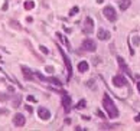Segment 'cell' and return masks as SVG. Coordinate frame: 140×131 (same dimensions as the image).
Listing matches in <instances>:
<instances>
[{
    "label": "cell",
    "instance_id": "cell-1",
    "mask_svg": "<svg viewBox=\"0 0 140 131\" xmlns=\"http://www.w3.org/2000/svg\"><path fill=\"white\" fill-rule=\"evenodd\" d=\"M103 107H104V109L107 111L108 117H110L111 120H114V118L118 117V109H117V107L114 105V101L110 98L108 94H104V97H103Z\"/></svg>",
    "mask_w": 140,
    "mask_h": 131
},
{
    "label": "cell",
    "instance_id": "cell-2",
    "mask_svg": "<svg viewBox=\"0 0 140 131\" xmlns=\"http://www.w3.org/2000/svg\"><path fill=\"white\" fill-rule=\"evenodd\" d=\"M95 52L97 51V45H95V42L92 39H85V40H82V43H81V49L78 51V53L80 52Z\"/></svg>",
    "mask_w": 140,
    "mask_h": 131
},
{
    "label": "cell",
    "instance_id": "cell-3",
    "mask_svg": "<svg viewBox=\"0 0 140 131\" xmlns=\"http://www.w3.org/2000/svg\"><path fill=\"white\" fill-rule=\"evenodd\" d=\"M103 15L110 20V22H114L116 19H117V13H116L114 7L113 6H107V7L103 9Z\"/></svg>",
    "mask_w": 140,
    "mask_h": 131
},
{
    "label": "cell",
    "instance_id": "cell-4",
    "mask_svg": "<svg viewBox=\"0 0 140 131\" xmlns=\"http://www.w3.org/2000/svg\"><path fill=\"white\" fill-rule=\"evenodd\" d=\"M58 49H59V52H61V55H62V58H64V62H65V66H66V69H68V81L71 79V77H72V66H71V61H69V58L66 56V53L61 49V48L58 46Z\"/></svg>",
    "mask_w": 140,
    "mask_h": 131
},
{
    "label": "cell",
    "instance_id": "cell-5",
    "mask_svg": "<svg viewBox=\"0 0 140 131\" xmlns=\"http://www.w3.org/2000/svg\"><path fill=\"white\" fill-rule=\"evenodd\" d=\"M113 84H114L116 87L121 88V87L129 85V81L126 79V77H123V75H116V77H113Z\"/></svg>",
    "mask_w": 140,
    "mask_h": 131
},
{
    "label": "cell",
    "instance_id": "cell-6",
    "mask_svg": "<svg viewBox=\"0 0 140 131\" xmlns=\"http://www.w3.org/2000/svg\"><path fill=\"white\" fill-rule=\"evenodd\" d=\"M38 115H39L41 120H45V121H48L49 118H51V113H49V109L45 108V107H39V108H38Z\"/></svg>",
    "mask_w": 140,
    "mask_h": 131
},
{
    "label": "cell",
    "instance_id": "cell-7",
    "mask_svg": "<svg viewBox=\"0 0 140 131\" xmlns=\"http://www.w3.org/2000/svg\"><path fill=\"white\" fill-rule=\"evenodd\" d=\"M92 29H94V22L91 17H87L84 22V33L90 35V33H92Z\"/></svg>",
    "mask_w": 140,
    "mask_h": 131
},
{
    "label": "cell",
    "instance_id": "cell-8",
    "mask_svg": "<svg viewBox=\"0 0 140 131\" xmlns=\"http://www.w3.org/2000/svg\"><path fill=\"white\" fill-rule=\"evenodd\" d=\"M25 117L22 115L20 113L15 114V117H13V124H15V127H23L25 125Z\"/></svg>",
    "mask_w": 140,
    "mask_h": 131
},
{
    "label": "cell",
    "instance_id": "cell-9",
    "mask_svg": "<svg viewBox=\"0 0 140 131\" xmlns=\"http://www.w3.org/2000/svg\"><path fill=\"white\" fill-rule=\"evenodd\" d=\"M20 69H22V73H23V78L26 81H33V72L28 68V66H20Z\"/></svg>",
    "mask_w": 140,
    "mask_h": 131
},
{
    "label": "cell",
    "instance_id": "cell-10",
    "mask_svg": "<svg viewBox=\"0 0 140 131\" xmlns=\"http://www.w3.org/2000/svg\"><path fill=\"white\" fill-rule=\"evenodd\" d=\"M97 36H98L100 40H110L111 35H110V32H108V30H106V29H100L98 33H97Z\"/></svg>",
    "mask_w": 140,
    "mask_h": 131
},
{
    "label": "cell",
    "instance_id": "cell-11",
    "mask_svg": "<svg viewBox=\"0 0 140 131\" xmlns=\"http://www.w3.org/2000/svg\"><path fill=\"white\" fill-rule=\"evenodd\" d=\"M62 94H64V98H62V104H64V108H65V111L68 113L71 109V98L68 97V95L65 94V92L62 91Z\"/></svg>",
    "mask_w": 140,
    "mask_h": 131
},
{
    "label": "cell",
    "instance_id": "cell-12",
    "mask_svg": "<svg viewBox=\"0 0 140 131\" xmlns=\"http://www.w3.org/2000/svg\"><path fill=\"white\" fill-rule=\"evenodd\" d=\"M88 68H90V65H88V62H85V61H81L80 63H78V71L81 73H84V72H87L88 71Z\"/></svg>",
    "mask_w": 140,
    "mask_h": 131
},
{
    "label": "cell",
    "instance_id": "cell-13",
    "mask_svg": "<svg viewBox=\"0 0 140 131\" xmlns=\"http://www.w3.org/2000/svg\"><path fill=\"white\" fill-rule=\"evenodd\" d=\"M9 26L13 27L15 30H22V25H20L16 19H10V20H9Z\"/></svg>",
    "mask_w": 140,
    "mask_h": 131
},
{
    "label": "cell",
    "instance_id": "cell-14",
    "mask_svg": "<svg viewBox=\"0 0 140 131\" xmlns=\"http://www.w3.org/2000/svg\"><path fill=\"white\" fill-rule=\"evenodd\" d=\"M130 4H132V0H121L118 6H120V9H121V10H126V9L130 7Z\"/></svg>",
    "mask_w": 140,
    "mask_h": 131
},
{
    "label": "cell",
    "instance_id": "cell-15",
    "mask_svg": "<svg viewBox=\"0 0 140 131\" xmlns=\"http://www.w3.org/2000/svg\"><path fill=\"white\" fill-rule=\"evenodd\" d=\"M23 7H25L26 10H32V9L35 7V2H33V0H26L25 3H23Z\"/></svg>",
    "mask_w": 140,
    "mask_h": 131
},
{
    "label": "cell",
    "instance_id": "cell-16",
    "mask_svg": "<svg viewBox=\"0 0 140 131\" xmlns=\"http://www.w3.org/2000/svg\"><path fill=\"white\" fill-rule=\"evenodd\" d=\"M117 61H118V63H120V68H121L123 71H126V72H127V75L130 77V71H129V68H127V65L124 63V61H123L121 58H117Z\"/></svg>",
    "mask_w": 140,
    "mask_h": 131
},
{
    "label": "cell",
    "instance_id": "cell-17",
    "mask_svg": "<svg viewBox=\"0 0 140 131\" xmlns=\"http://www.w3.org/2000/svg\"><path fill=\"white\" fill-rule=\"evenodd\" d=\"M45 81H51L52 84H55V85H58V87H61V81H59L58 78H46Z\"/></svg>",
    "mask_w": 140,
    "mask_h": 131
},
{
    "label": "cell",
    "instance_id": "cell-18",
    "mask_svg": "<svg viewBox=\"0 0 140 131\" xmlns=\"http://www.w3.org/2000/svg\"><path fill=\"white\" fill-rule=\"evenodd\" d=\"M45 71H46L48 73H54V71L55 69H54V66L52 65H48V66H45Z\"/></svg>",
    "mask_w": 140,
    "mask_h": 131
},
{
    "label": "cell",
    "instance_id": "cell-19",
    "mask_svg": "<svg viewBox=\"0 0 140 131\" xmlns=\"http://www.w3.org/2000/svg\"><path fill=\"white\" fill-rule=\"evenodd\" d=\"M19 104H20V97H16L15 101H13V107H15V108H18Z\"/></svg>",
    "mask_w": 140,
    "mask_h": 131
},
{
    "label": "cell",
    "instance_id": "cell-20",
    "mask_svg": "<svg viewBox=\"0 0 140 131\" xmlns=\"http://www.w3.org/2000/svg\"><path fill=\"white\" fill-rule=\"evenodd\" d=\"M80 12V7H74V9H71V12H69V16H74L75 13H78Z\"/></svg>",
    "mask_w": 140,
    "mask_h": 131
},
{
    "label": "cell",
    "instance_id": "cell-21",
    "mask_svg": "<svg viewBox=\"0 0 140 131\" xmlns=\"http://www.w3.org/2000/svg\"><path fill=\"white\" fill-rule=\"evenodd\" d=\"M7 99H9V97H7V95H6V94H2V92H0V101H7Z\"/></svg>",
    "mask_w": 140,
    "mask_h": 131
},
{
    "label": "cell",
    "instance_id": "cell-22",
    "mask_svg": "<svg viewBox=\"0 0 140 131\" xmlns=\"http://www.w3.org/2000/svg\"><path fill=\"white\" fill-rule=\"evenodd\" d=\"M41 51H42V53H45V55H48V53H49L48 48H45L43 45H41Z\"/></svg>",
    "mask_w": 140,
    "mask_h": 131
},
{
    "label": "cell",
    "instance_id": "cell-23",
    "mask_svg": "<svg viewBox=\"0 0 140 131\" xmlns=\"http://www.w3.org/2000/svg\"><path fill=\"white\" fill-rule=\"evenodd\" d=\"M77 107H78V108H84V107H85V101H84V99H82V101H80Z\"/></svg>",
    "mask_w": 140,
    "mask_h": 131
},
{
    "label": "cell",
    "instance_id": "cell-24",
    "mask_svg": "<svg viewBox=\"0 0 140 131\" xmlns=\"http://www.w3.org/2000/svg\"><path fill=\"white\" fill-rule=\"evenodd\" d=\"M28 101H29V102H36V99H35L33 95H28Z\"/></svg>",
    "mask_w": 140,
    "mask_h": 131
},
{
    "label": "cell",
    "instance_id": "cell-25",
    "mask_svg": "<svg viewBox=\"0 0 140 131\" xmlns=\"http://www.w3.org/2000/svg\"><path fill=\"white\" fill-rule=\"evenodd\" d=\"M133 40H134V42H133L134 45H139V43H140V39H139L137 36H134V39H133Z\"/></svg>",
    "mask_w": 140,
    "mask_h": 131
},
{
    "label": "cell",
    "instance_id": "cell-26",
    "mask_svg": "<svg viewBox=\"0 0 140 131\" xmlns=\"http://www.w3.org/2000/svg\"><path fill=\"white\" fill-rule=\"evenodd\" d=\"M25 109H26V111H28V113H33L32 107H29V105H26V107H25Z\"/></svg>",
    "mask_w": 140,
    "mask_h": 131
},
{
    "label": "cell",
    "instance_id": "cell-27",
    "mask_svg": "<svg viewBox=\"0 0 140 131\" xmlns=\"http://www.w3.org/2000/svg\"><path fill=\"white\" fill-rule=\"evenodd\" d=\"M97 115H98V117H101V118L104 120V114L101 113V111H97Z\"/></svg>",
    "mask_w": 140,
    "mask_h": 131
},
{
    "label": "cell",
    "instance_id": "cell-28",
    "mask_svg": "<svg viewBox=\"0 0 140 131\" xmlns=\"http://www.w3.org/2000/svg\"><path fill=\"white\" fill-rule=\"evenodd\" d=\"M2 10H7V2H4L3 7H2Z\"/></svg>",
    "mask_w": 140,
    "mask_h": 131
},
{
    "label": "cell",
    "instance_id": "cell-29",
    "mask_svg": "<svg viewBox=\"0 0 140 131\" xmlns=\"http://www.w3.org/2000/svg\"><path fill=\"white\" fill-rule=\"evenodd\" d=\"M26 20H28V22H32V20H33V17H32V16H28V17H26Z\"/></svg>",
    "mask_w": 140,
    "mask_h": 131
},
{
    "label": "cell",
    "instance_id": "cell-30",
    "mask_svg": "<svg viewBox=\"0 0 140 131\" xmlns=\"http://www.w3.org/2000/svg\"><path fill=\"white\" fill-rule=\"evenodd\" d=\"M87 85H88V87H91V85H94V81H88V82H87Z\"/></svg>",
    "mask_w": 140,
    "mask_h": 131
},
{
    "label": "cell",
    "instance_id": "cell-31",
    "mask_svg": "<svg viewBox=\"0 0 140 131\" xmlns=\"http://www.w3.org/2000/svg\"><path fill=\"white\" fill-rule=\"evenodd\" d=\"M64 123H65V124H69L71 120H69V118H65V121H64Z\"/></svg>",
    "mask_w": 140,
    "mask_h": 131
},
{
    "label": "cell",
    "instance_id": "cell-32",
    "mask_svg": "<svg viewBox=\"0 0 140 131\" xmlns=\"http://www.w3.org/2000/svg\"><path fill=\"white\" fill-rule=\"evenodd\" d=\"M6 111H7V109H4V108H3V109H0V114H6Z\"/></svg>",
    "mask_w": 140,
    "mask_h": 131
},
{
    "label": "cell",
    "instance_id": "cell-33",
    "mask_svg": "<svg viewBox=\"0 0 140 131\" xmlns=\"http://www.w3.org/2000/svg\"><path fill=\"white\" fill-rule=\"evenodd\" d=\"M137 91L140 92V82H137Z\"/></svg>",
    "mask_w": 140,
    "mask_h": 131
},
{
    "label": "cell",
    "instance_id": "cell-34",
    "mask_svg": "<svg viewBox=\"0 0 140 131\" xmlns=\"http://www.w3.org/2000/svg\"><path fill=\"white\" fill-rule=\"evenodd\" d=\"M134 120H136V121H140V115H137L136 118H134Z\"/></svg>",
    "mask_w": 140,
    "mask_h": 131
}]
</instances>
